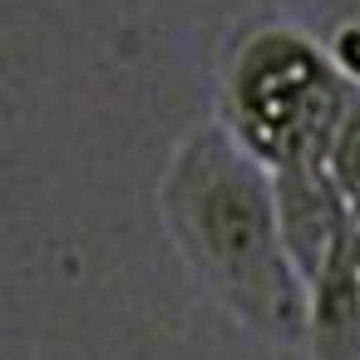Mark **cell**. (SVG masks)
<instances>
[{"label": "cell", "instance_id": "obj_1", "mask_svg": "<svg viewBox=\"0 0 360 360\" xmlns=\"http://www.w3.org/2000/svg\"><path fill=\"white\" fill-rule=\"evenodd\" d=\"M158 212L188 271L242 326L276 345L306 340L311 291L281 247L271 168L222 124L183 134L158 178Z\"/></svg>", "mask_w": 360, "mask_h": 360}, {"label": "cell", "instance_id": "obj_2", "mask_svg": "<svg viewBox=\"0 0 360 360\" xmlns=\"http://www.w3.org/2000/svg\"><path fill=\"white\" fill-rule=\"evenodd\" d=\"M355 89L335 75L330 55L281 25L247 35L232 55L222 89V129L262 163L291 168L326 158Z\"/></svg>", "mask_w": 360, "mask_h": 360}, {"label": "cell", "instance_id": "obj_3", "mask_svg": "<svg viewBox=\"0 0 360 360\" xmlns=\"http://www.w3.org/2000/svg\"><path fill=\"white\" fill-rule=\"evenodd\" d=\"M271 188H276V222H281V247L301 276V286L311 291L330 262L340 257L345 237H350V212L326 173V163H291V168H276L271 173Z\"/></svg>", "mask_w": 360, "mask_h": 360}, {"label": "cell", "instance_id": "obj_4", "mask_svg": "<svg viewBox=\"0 0 360 360\" xmlns=\"http://www.w3.org/2000/svg\"><path fill=\"white\" fill-rule=\"evenodd\" d=\"M306 350L311 360H360V286L345 266V247L330 262V271L311 286Z\"/></svg>", "mask_w": 360, "mask_h": 360}, {"label": "cell", "instance_id": "obj_5", "mask_svg": "<svg viewBox=\"0 0 360 360\" xmlns=\"http://www.w3.org/2000/svg\"><path fill=\"white\" fill-rule=\"evenodd\" d=\"M321 163H326V173H330L350 222L360 227V99L345 109V119H340V129H335V139H330Z\"/></svg>", "mask_w": 360, "mask_h": 360}, {"label": "cell", "instance_id": "obj_6", "mask_svg": "<svg viewBox=\"0 0 360 360\" xmlns=\"http://www.w3.org/2000/svg\"><path fill=\"white\" fill-rule=\"evenodd\" d=\"M326 55H330L335 75H340L350 89H360V20L335 25V30H330V40H326Z\"/></svg>", "mask_w": 360, "mask_h": 360}, {"label": "cell", "instance_id": "obj_7", "mask_svg": "<svg viewBox=\"0 0 360 360\" xmlns=\"http://www.w3.org/2000/svg\"><path fill=\"white\" fill-rule=\"evenodd\" d=\"M345 266H350V276L360 286V227H350V237H345Z\"/></svg>", "mask_w": 360, "mask_h": 360}]
</instances>
